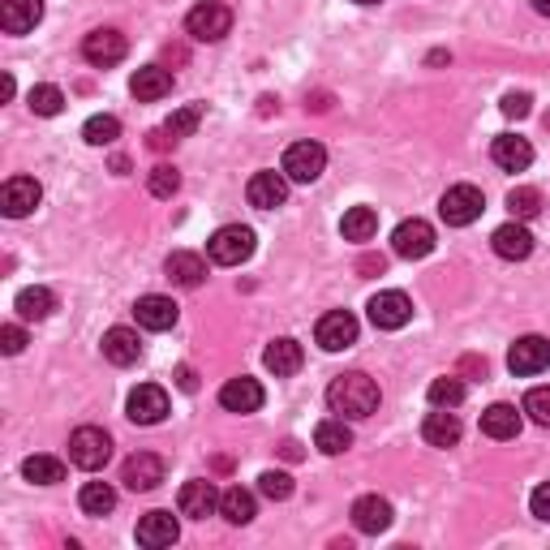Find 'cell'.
<instances>
[{"label":"cell","mask_w":550,"mask_h":550,"mask_svg":"<svg viewBox=\"0 0 550 550\" xmlns=\"http://www.w3.org/2000/svg\"><path fill=\"white\" fill-rule=\"evenodd\" d=\"M340 233H344V241H370L374 233H379V215H374V207H353V211H344Z\"/></svg>","instance_id":"obj_34"},{"label":"cell","mask_w":550,"mask_h":550,"mask_svg":"<svg viewBox=\"0 0 550 550\" xmlns=\"http://www.w3.org/2000/svg\"><path fill=\"white\" fill-rule=\"evenodd\" d=\"M426 396H430L434 409H456V404L469 396V387H465V379H460V374H443V379L430 383Z\"/></svg>","instance_id":"obj_36"},{"label":"cell","mask_w":550,"mask_h":550,"mask_svg":"<svg viewBox=\"0 0 550 550\" xmlns=\"http://www.w3.org/2000/svg\"><path fill=\"white\" fill-rule=\"evenodd\" d=\"M185 31H190V39H198V43H220L228 31H233V9H228L224 0H202V5H194L185 13Z\"/></svg>","instance_id":"obj_2"},{"label":"cell","mask_w":550,"mask_h":550,"mask_svg":"<svg viewBox=\"0 0 550 550\" xmlns=\"http://www.w3.org/2000/svg\"><path fill=\"white\" fill-rule=\"evenodd\" d=\"M82 138L91 142V147H112V142L121 138V121L117 117H91L82 125Z\"/></svg>","instance_id":"obj_39"},{"label":"cell","mask_w":550,"mask_h":550,"mask_svg":"<svg viewBox=\"0 0 550 550\" xmlns=\"http://www.w3.org/2000/svg\"><path fill=\"white\" fill-rule=\"evenodd\" d=\"M164 271H168V280H172V284H181V288H198L202 280H207V258L194 254V250H172V254H168V263H164Z\"/></svg>","instance_id":"obj_22"},{"label":"cell","mask_w":550,"mask_h":550,"mask_svg":"<svg viewBox=\"0 0 550 550\" xmlns=\"http://www.w3.org/2000/svg\"><path fill=\"white\" fill-rule=\"evenodd\" d=\"M254 512H258V503H254L250 490L233 486V490H224V495H220V516L228 520V525H250Z\"/></svg>","instance_id":"obj_32"},{"label":"cell","mask_w":550,"mask_h":550,"mask_svg":"<svg viewBox=\"0 0 550 550\" xmlns=\"http://www.w3.org/2000/svg\"><path fill=\"white\" fill-rule=\"evenodd\" d=\"M22 477L26 482H35V486H56V482H65V465L56 456H26Z\"/></svg>","instance_id":"obj_35"},{"label":"cell","mask_w":550,"mask_h":550,"mask_svg":"<svg viewBox=\"0 0 550 550\" xmlns=\"http://www.w3.org/2000/svg\"><path fill=\"white\" fill-rule=\"evenodd\" d=\"M13 310H18L22 323H43V318L56 310V297H52V288L35 284V288H22L18 301H13Z\"/></svg>","instance_id":"obj_29"},{"label":"cell","mask_w":550,"mask_h":550,"mask_svg":"<svg viewBox=\"0 0 550 550\" xmlns=\"http://www.w3.org/2000/svg\"><path fill=\"white\" fill-rule=\"evenodd\" d=\"M508 211H512V220H533V215L542 211V194L533 190V185H516V190L508 194Z\"/></svg>","instance_id":"obj_38"},{"label":"cell","mask_w":550,"mask_h":550,"mask_svg":"<svg viewBox=\"0 0 550 550\" xmlns=\"http://www.w3.org/2000/svg\"><path fill=\"white\" fill-rule=\"evenodd\" d=\"M0 349H5L9 357H18L26 349V331L18 323H9V327H0Z\"/></svg>","instance_id":"obj_44"},{"label":"cell","mask_w":550,"mask_h":550,"mask_svg":"<svg viewBox=\"0 0 550 550\" xmlns=\"http://www.w3.org/2000/svg\"><path fill=\"white\" fill-rule=\"evenodd\" d=\"M263 400H267V392H263V383L258 379H228L224 387H220V404L228 413H258L263 409Z\"/></svg>","instance_id":"obj_16"},{"label":"cell","mask_w":550,"mask_h":550,"mask_svg":"<svg viewBox=\"0 0 550 550\" xmlns=\"http://www.w3.org/2000/svg\"><path fill=\"white\" fill-rule=\"evenodd\" d=\"M147 190H151L155 198H172V194L181 190V172H177V168H168V164L151 168V177H147Z\"/></svg>","instance_id":"obj_41"},{"label":"cell","mask_w":550,"mask_h":550,"mask_svg":"<svg viewBox=\"0 0 550 550\" xmlns=\"http://www.w3.org/2000/svg\"><path fill=\"white\" fill-rule=\"evenodd\" d=\"M486 211V198L477 185H452L443 198H439V215L447 228H469L473 220H482Z\"/></svg>","instance_id":"obj_5"},{"label":"cell","mask_w":550,"mask_h":550,"mask_svg":"<svg viewBox=\"0 0 550 550\" xmlns=\"http://www.w3.org/2000/svg\"><path fill=\"white\" fill-rule=\"evenodd\" d=\"M520 413H529L538 426H550V387H533L525 404H520Z\"/></svg>","instance_id":"obj_43"},{"label":"cell","mask_w":550,"mask_h":550,"mask_svg":"<svg viewBox=\"0 0 550 550\" xmlns=\"http://www.w3.org/2000/svg\"><path fill=\"white\" fill-rule=\"evenodd\" d=\"M357 5H379V0H357Z\"/></svg>","instance_id":"obj_50"},{"label":"cell","mask_w":550,"mask_h":550,"mask_svg":"<svg viewBox=\"0 0 550 550\" xmlns=\"http://www.w3.org/2000/svg\"><path fill=\"white\" fill-rule=\"evenodd\" d=\"M250 254H254V228H245V224H224L207 241V258L215 267H241Z\"/></svg>","instance_id":"obj_3"},{"label":"cell","mask_w":550,"mask_h":550,"mask_svg":"<svg viewBox=\"0 0 550 550\" xmlns=\"http://www.w3.org/2000/svg\"><path fill=\"white\" fill-rule=\"evenodd\" d=\"M512 374H542L550 366V340L546 336H520L508 349Z\"/></svg>","instance_id":"obj_14"},{"label":"cell","mask_w":550,"mask_h":550,"mask_svg":"<svg viewBox=\"0 0 550 550\" xmlns=\"http://www.w3.org/2000/svg\"><path fill=\"white\" fill-rule=\"evenodd\" d=\"M108 456H112L108 430H99V426H78L74 434H69V460H74L78 469L95 473V469L108 465Z\"/></svg>","instance_id":"obj_4"},{"label":"cell","mask_w":550,"mask_h":550,"mask_svg":"<svg viewBox=\"0 0 550 550\" xmlns=\"http://www.w3.org/2000/svg\"><path fill=\"white\" fill-rule=\"evenodd\" d=\"M482 434L486 439H516L520 434V413L516 404H490V409L482 413Z\"/></svg>","instance_id":"obj_31"},{"label":"cell","mask_w":550,"mask_h":550,"mask_svg":"<svg viewBox=\"0 0 550 550\" xmlns=\"http://www.w3.org/2000/svg\"><path fill=\"white\" fill-rule=\"evenodd\" d=\"M392 250L400 254V258H426L430 250H434V228L426 224V220H404V224H396V233H392Z\"/></svg>","instance_id":"obj_15"},{"label":"cell","mask_w":550,"mask_h":550,"mask_svg":"<svg viewBox=\"0 0 550 550\" xmlns=\"http://www.w3.org/2000/svg\"><path fill=\"white\" fill-rule=\"evenodd\" d=\"M379 383L370 379V374H340L336 383L327 387V404H331V413H340L344 422H361V417H370V413H379Z\"/></svg>","instance_id":"obj_1"},{"label":"cell","mask_w":550,"mask_h":550,"mask_svg":"<svg viewBox=\"0 0 550 550\" xmlns=\"http://www.w3.org/2000/svg\"><path fill=\"white\" fill-rule=\"evenodd\" d=\"M39 18H43V0H5V9H0V26H5V35L35 31Z\"/></svg>","instance_id":"obj_24"},{"label":"cell","mask_w":550,"mask_h":550,"mask_svg":"<svg viewBox=\"0 0 550 550\" xmlns=\"http://www.w3.org/2000/svg\"><path fill=\"white\" fill-rule=\"evenodd\" d=\"M370 323L379 327V331H400V327H409V318H413V301L400 293V288H387V293H374L370 297Z\"/></svg>","instance_id":"obj_9"},{"label":"cell","mask_w":550,"mask_h":550,"mask_svg":"<svg viewBox=\"0 0 550 550\" xmlns=\"http://www.w3.org/2000/svg\"><path fill=\"white\" fill-rule=\"evenodd\" d=\"M323 168H327V151L318 147V142H293V147L284 151V164H280V172L293 185L318 181V177H323Z\"/></svg>","instance_id":"obj_6"},{"label":"cell","mask_w":550,"mask_h":550,"mask_svg":"<svg viewBox=\"0 0 550 550\" xmlns=\"http://www.w3.org/2000/svg\"><path fill=\"white\" fill-rule=\"evenodd\" d=\"M104 357L112 361V366H134V361L142 357V340H138V331H129V327H112L104 331Z\"/></svg>","instance_id":"obj_23"},{"label":"cell","mask_w":550,"mask_h":550,"mask_svg":"<svg viewBox=\"0 0 550 550\" xmlns=\"http://www.w3.org/2000/svg\"><path fill=\"white\" fill-rule=\"evenodd\" d=\"M125 52H129V43H125L121 31H112V26H104V31H91V35L82 39V56H86V61H91L95 69L121 65Z\"/></svg>","instance_id":"obj_10"},{"label":"cell","mask_w":550,"mask_h":550,"mask_svg":"<svg viewBox=\"0 0 550 550\" xmlns=\"http://www.w3.org/2000/svg\"><path fill=\"white\" fill-rule=\"evenodd\" d=\"M490 245H495V254H499V258H508V263H520V258H529V254H533V233H529V228L520 224V220H512V224L495 228Z\"/></svg>","instance_id":"obj_21"},{"label":"cell","mask_w":550,"mask_h":550,"mask_svg":"<svg viewBox=\"0 0 550 550\" xmlns=\"http://www.w3.org/2000/svg\"><path fill=\"white\" fill-rule=\"evenodd\" d=\"M121 482H125V490H134V495H147V490H155L159 482H164V460H159L155 452L129 456L125 469H121Z\"/></svg>","instance_id":"obj_13"},{"label":"cell","mask_w":550,"mask_h":550,"mask_svg":"<svg viewBox=\"0 0 550 550\" xmlns=\"http://www.w3.org/2000/svg\"><path fill=\"white\" fill-rule=\"evenodd\" d=\"M177 538H181V525L172 512H147L138 520V546L159 550V546H172Z\"/></svg>","instance_id":"obj_19"},{"label":"cell","mask_w":550,"mask_h":550,"mask_svg":"<svg viewBox=\"0 0 550 550\" xmlns=\"http://www.w3.org/2000/svg\"><path fill=\"white\" fill-rule=\"evenodd\" d=\"M125 417L134 426H159L168 417V392L164 387H155V383H138L125 400Z\"/></svg>","instance_id":"obj_7"},{"label":"cell","mask_w":550,"mask_h":550,"mask_svg":"<svg viewBox=\"0 0 550 550\" xmlns=\"http://www.w3.org/2000/svg\"><path fill=\"white\" fill-rule=\"evenodd\" d=\"M129 91H134V99H142V104H155V99H164L172 91V74L164 65H142L134 78H129Z\"/></svg>","instance_id":"obj_26"},{"label":"cell","mask_w":550,"mask_h":550,"mask_svg":"<svg viewBox=\"0 0 550 550\" xmlns=\"http://www.w3.org/2000/svg\"><path fill=\"white\" fill-rule=\"evenodd\" d=\"M0 99H13V78H9V74L0 78Z\"/></svg>","instance_id":"obj_48"},{"label":"cell","mask_w":550,"mask_h":550,"mask_svg":"<svg viewBox=\"0 0 550 550\" xmlns=\"http://www.w3.org/2000/svg\"><path fill=\"white\" fill-rule=\"evenodd\" d=\"M529 104L533 99L525 95V91H512V95H503V117H512V121H520V117H529Z\"/></svg>","instance_id":"obj_45"},{"label":"cell","mask_w":550,"mask_h":550,"mask_svg":"<svg viewBox=\"0 0 550 550\" xmlns=\"http://www.w3.org/2000/svg\"><path fill=\"white\" fill-rule=\"evenodd\" d=\"M177 508L190 520H207L211 512H220V490L211 482H185L181 495H177Z\"/></svg>","instance_id":"obj_18"},{"label":"cell","mask_w":550,"mask_h":550,"mask_svg":"<svg viewBox=\"0 0 550 550\" xmlns=\"http://www.w3.org/2000/svg\"><path fill=\"white\" fill-rule=\"evenodd\" d=\"M529 508H533V516H538V520H546V525H550V482H542L538 490H533Z\"/></svg>","instance_id":"obj_46"},{"label":"cell","mask_w":550,"mask_h":550,"mask_svg":"<svg viewBox=\"0 0 550 550\" xmlns=\"http://www.w3.org/2000/svg\"><path fill=\"white\" fill-rule=\"evenodd\" d=\"M490 159H495L503 172H525L533 164V147L525 138H516V134H499L495 147H490Z\"/></svg>","instance_id":"obj_25"},{"label":"cell","mask_w":550,"mask_h":550,"mask_svg":"<svg viewBox=\"0 0 550 550\" xmlns=\"http://www.w3.org/2000/svg\"><path fill=\"white\" fill-rule=\"evenodd\" d=\"M258 495H267L275 503H284L288 495H293V477L280 473V469H267L263 477H258Z\"/></svg>","instance_id":"obj_42"},{"label":"cell","mask_w":550,"mask_h":550,"mask_svg":"<svg viewBox=\"0 0 550 550\" xmlns=\"http://www.w3.org/2000/svg\"><path fill=\"white\" fill-rule=\"evenodd\" d=\"M533 9H538L542 18H550V0H533Z\"/></svg>","instance_id":"obj_49"},{"label":"cell","mask_w":550,"mask_h":550,"mask_svg":"<svg viewBox=\"0 0 550 550\" xmlns=\"http://www.w3.org/2000/svg\"><path fill=\"white\" fill-rule=\"evenodd\" d=\"M392 503L379 499V495H361L353 503V525L357 533H383V529H392Z\"/></svg>","instance_id":"obj_20"},{"label":"cell","mask_w":550,"mask_h":550,"mask_svg":"<svg viewBox=\"0 0 550 550\" xmlns=\"http://www.w3.org/2000/svg\"><path fill=\"white\" fill-rule=\"evenodd\" d=\"M78 508L86 516H108L112 508H117V490H112L108 482H86L78 490Z\"/></svg>","instance_id":"obj_33"},{"label":"cell","mask_w":550,"mask_h":550,"mask_svg":"<svg viewBox=\"0 0 550 550\" xmlns=\"http://www.w3.org/2000/svg\"><path fill=\"white\" fill-rule=\"evenodd\" d=\"M177 387L181 392H198V374L190 366H177Z\"/></svg>","instance_id":"obj_47"},{"label":"cell","mask_w":550,"mask_h":550,"mask_svg":"<svg viewBox=\"0 0 550 550\" xmlns=\"http://www.w3.org/2000/svg\"><path fill=\"white\" fill-rule=\"evenodd\" d=\"M177 301L172 297H159V293H147V297H138V306H134V318H138V327H147V331H168V327H177Z\"/></svg>","instance_id":"obj_17"},{"label":"cell","mask_w":550,"mask_h":550,"mask_svg":"<svg viewBox=\"0 0 550 550\" xmlns=\"http://www.w3.org/2000/svg\"><path fill=\"white\" fill-rule=\"evenodd\" d=\"M202 125V104H185V108H177V112H172V117L164 121V129H168V138H190L194 134V129Z\"/></svg>","instance_id":"obj_40"},{"label":"cell","mask_w":550,"mask_h":550,"mask_svg":"<svg viewBox=\"0 0 550 550\" xmlns=\"http://www.w3.org/2000/svg\"><path fill=\"white\" fill-rule=\"evenodd\" d=\"M288 181L284 172H254L250 185H245V198H250V207L258 211H275V207H284L288 202Z\"/></svg>","instance_id":"obj_12"},{"label":"cell","mask_w":550,"mask_h":550,"mask_svg":"<svg viewBox=\"0 0 550 550\" xmlns=\"http://www.w3.org/2000/svg\"><path fill=\"white\" fill-rule=\"evenodd\" d=\"M26 104H31L35 117H56V112L65 108V95H61V86H52V82H39L31 86V95H26Z\"/></svg>","instance_id":"obj_37"},{"label":"cell","mask_w":550,"mask_h":550,"mask_svg":"<svg viewBox=\"0 0 550 550\" xmlns=\"http://www.w3.org/2000/svg\"><path fill=\"white\" fill-rule=\"evenodd\" d=\"M301 361H306V353H301V344L288 340V336H284V340H271L267 353H263V366L275 374V379H288V374H297Z\"/></svg>","instance_id":"obj_27"},{"label":"cell","mask_w":550,"mask_h":550,"mask_svg":"<svg viewBox=\"0 0 550 550\" xmlns=\"http://www.w3.org/2000/svg\"><path fill=\"white\" fill-rule=\"evenodd\" d=\"M460 434H465V426H460V417L452 409H439V413H430L422 422V439L430 447H456Z\"/></svg>","instance_id":"obj_28"},{"label":"cell","mask_w":550,"mask_h":550,"mask_svg":"<svg viewBox=\"0 0 550 550\" xmlns=\"http://www.w3.org/2000/svg\"><path fill=\"white\" fill-rule=\"evenodd\" d=\"M43 202V185L35 177H9L5 190H0V207H5L9 220H26Z\"/></svg>","instance_id":"obj_11"},{"label":"cell","mask_w":550,"mask_h":550,"mask_svg":"<svg viewBox=\"0 0 550 550\" xmlns=\"http://www.w3.org/2000/svg\"><path fill=\"white\" fill-rule=\"evenodd\" d=\"M314 340H318V349H323V353L353 349V344H357V318L349 310L323 314V318H318V327H314Z\"/></svg>","instance_id":"obj_8"},{"label":"cell","mask_w":550,"mask_h":550,"mask_svg":"<svg viewBox=\"0 0 550 550\" xmlns=\"http://www.w3.org/2000/svg\"><path fill=\"white\" fill-rule=\"evenodd\" d=\"M314 447L323 456H344L353 447V430L344 426V417H327V422H318V430H314Z\"/></svg>","instance_id":"obj_30"}]
</instances>
